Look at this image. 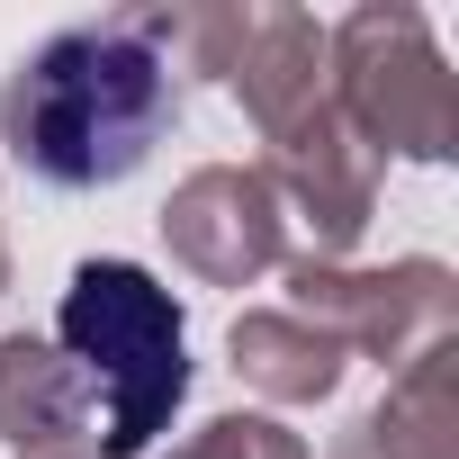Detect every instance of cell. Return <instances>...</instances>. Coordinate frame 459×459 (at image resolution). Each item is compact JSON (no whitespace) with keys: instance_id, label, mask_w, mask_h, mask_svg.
Wrapping results in <instances>:
<instances>
[{"instance_id":"1","label":"cell","mask_w":459,"mask_h":459,"mask_svg":"<svg viewBox=\"0 0 459 459\" xmlns=\"http://www.w3.org/2000/svg\"><path fill=\"white\" fill-rule=\"evenodd\" d=\"M180 117V82L144 37V10L91 19L19 55L0 82V144L46 189H108L153 162V144Z\"/></svg>"},{"instance_id":"2","label":"cell","mask_w":459,"mask_h":459,"mask_svg":"<svg viewBox=\"0 0 459 459\" xmlns=\"http://www.w3.org/2000/svg\"><path fill=\"white\" fill-rule=\"evenodd\" d=\"M55 351L82 369L100 405V459H144L189 396V325L180 298L135 262H82L55 316Z\"/></svg>"},{"instance_id":"3","label":"cell","mask_w":459,"mask_h":459,"mask_svg":"<svg viewBox=\"0 0 459 459\" xmlns=\"http://www.w3.org/2000/svg\"><path fill=\"white\" fill-rule=\"evenodd\" d=\"M325 91L369 153L450 162L459 153V73L432 46V19L405 0H369L325 28Z\"/></svg>"},{"instance_id":"4","label":"cell","mask_w":459,"mask_h":459,"mask_svg":"<svg viewBox=\"0 0 459 459\" xmlns=\"http://www.w3.org/2000/svg\"><path fill=\"white\" fill-rule=\"evenodd\" d=\"M289 316L316 325L325 342L378 360V369H405L414 351L450 342L459 333V280L441 262H387V271H351V262H289Z\"/></svg>"},{"instance_id":"5","label":"cell","mask_w":459,"mask_h":459,"mask_svg":"<svg viewBox=\"0 0 459 459\" xmlns=\"http://www.w3.org/2000/svg\"><path fill=\"white\" fill-rule=\"evenodd\" d=\"M262 144H271V153H262L253 171L271 180L280 216L307 225V244H316L307 262H342V253L369 235V216H378V153L342 126L333 91H325L316 108H298L289 126H271Z\"/></svg>"},{"instance_id":"6","label":"cell","mask_w":459,"mask_h":459,"mask_svg":"<svg viewBox=\"0 0 459 459\" xmlns=\"http://www.w3.org/2000/svg\"><path fill=\"white\" fill-rule=\"evenodd\" d=\"M162 244L207 289H253L262 271L289 262V216H280V198H271V180L253 162H207V171H189L171 189Z\"/></svg>"},{"instance_id":"7","label":"cell","mask_w":459,"mask_h":459,"mask_svg":"<svg viewBox=\"0 0 459 459\" xmlns=\"http://www.w3.org/2000/svg\"><path fill=\"white\" fill-rule=\"evenodd\" d=\"M0 441L19 459H100V405L46 333H0Z\"/></svg>"},{"instance_id":"8","label":"cell","mask_w":459,"mask_h":459,"mask_svg":"<svg viewBox=\"0 0 459 459\" xmlns=\"http://www.w3.org/2000/svg\"><path fill=\"white\" fill-rule=\"evenodd\" d=\"M333 459H459V333L414 351L387 396L333 441Z\"/></svg>"},{"instance_id":"9","label":"cell","mask_w":459,"mask_h":459,"mask_svg":"<svg viewBox=\"0 0 459 459\" xmlns=\"http://www.w3.org/2000/svg\"><path fill=\"white\" fill-rule=\"evenodd\" d=\"M225 82H235V100H244V117H253L262 135L289 126L298 108L325 100V28H316L307 10H253Z\"/></svg>"},{"instance_id":"10","label":"cell","mask_w":459,"mask_h":459,"mask_svg":"<svg viewBox=\"0 0 459 459\" xmlns=\"http://www.w3.org/2000/svg\"><path fill=\"white\" fill-rule=\"evenodd\" d=\"M225 360H235V378H244L253 396H271V405H325V396L342 387V369H351V351L325 342L316 325H298L289 307H253V316H235Z\"/></svg>"},{"instance_id":"11","label":"cell","mask_w":459,"mask_h":459,"mask_svg":"<svg viewBox=\"0 0 459 459\" xmlns=\"http://www.w3.org/2000/svg\"><path fill=\"white\" fill-rule=\"evenodd\" d=\"M171 459H307V441H298L289 423H271V414H216V423H198Z\"/></svg>"},{"instance_id":"12","label":"cell","mask_w":459,"mask_h":459,"mask_svg":"<svg viewBox=\"0 0 459 459\" xmlns=\"http://www.w3.org/2000/svg\"><path fill=\"white\" fill-rule=\"evenodd\" d=\"M0 298H10V244H0Z\"/></svg>"}]
</instances>
